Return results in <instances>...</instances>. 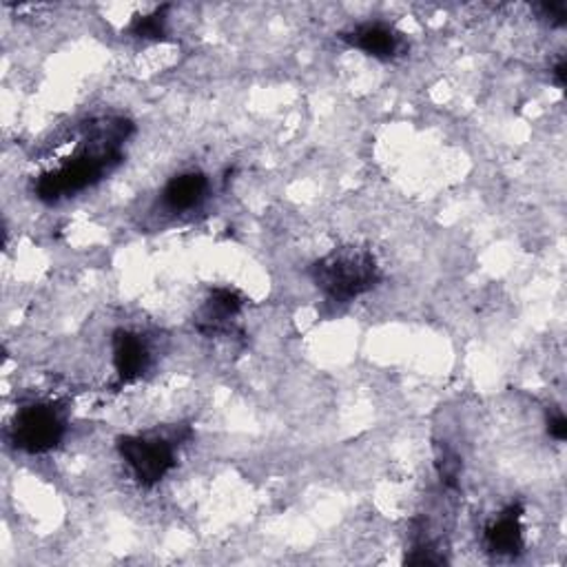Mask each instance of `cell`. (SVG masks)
I'll use <instances>...</instances> for the list:
<instances>
[{
    "instance_id": "cell-1",
    "label": "cell",
    "mask_w": 567,
    "mask_h": 567,
    "mask_svg": "<svg viewBox=\"0 0 567 567\" xmlns=\"http://www.w3.org/2000/svg\"><path fill=\"white\" fill-rule=\"evenodd\" d=\"M89 127L93 132L91 147L65 160L58 169L41 175L34 186L38 200L54 204L76 193H82L84 189L98 184L113 167L121 165V145L129 138L134 129L132 123L125 118H109L91 123Z\"/></svg>"
},
{
    "instance_id": "cell-2",
    "label": "cell",
    "mask_w": 567,
    "mask_h": 567,
    "mask_svg": "<svg viewBox=\"0 0 567 567\" xmlns=\"http://www.w3.org/2000/svg\"><path fill=\"white\" fill-rule=\"evenodd\" d=\"M315 286L332 302H353L373 291L379 280V267L368 249L344 247L328 253L310 269Z\"/></svg>"
},
{
    "instance_id": "cell-3",
    "label": "cell",
    "mask_w": 567,
    "mask_h": 567,
    "mask_svg": "<svg viewBox=\"0 0 567 567\" xmlns=\"http://www.w3.org/2000/svg\"><path fill=\"white\" fill-rule=\"evenodd\" d=\"M118 452L145 488L160 484L175 468V443L171 439L151 434H129L118 439Z\"/></svg>"
},
{
    "instance_id": "cell-4",
    "label": "cell",
    "mask_w": 567,
    "mask_h": 567,
    "mask_svg": "<svg viewBox=\"0 0 567 567\" xmlns=\"http://www.w3.org/2000/svg\"><path fill=\"white\" fill-rule=\"evenodd\" d=\"M65 436V419L52 404H32L19 410L12 426V441L27 455H45Z\"/></svg>"
},
{
    "instance_id": "cell-5",
    "label": "cell",
    "mask_w": 567,
    "mask_h": 567,
    "mask_svg": "<svg viewBox=\"0 0 567 567\" xmlns=\"http://www.w3.org/2000/svg\"><path fill=\"white\" fill-rule=\"evenodd\" d=\"M342 38L351 47H355V49H360V52H364V54H368L377 60H393V58H397L406 52L404 36L386 23L358 25L355 30L342 34Z\"/></svg>"
},
{
    "instance_id": "cell-6",
    "label": "cell",
    "mask_w": 567,
    "mask_h": 567,
    "mask_svg": "<svg viewBox=\"0 0 567 567\" xmlns=\"http://www.w3.org/2000/svg\"><path fill=\"white\" fill-rule=\"evenodd\" d=\"M149 349L145 339L132 330H116L113 334V368L123 384H132L149 368Z\"/></svg>"
},
{
    "instance_id": "cell-7",
    "label": "cell",
    "mask_w": 567,
    "mask_h": 567,
    "mask_svg": "<svg viewBox=\"0 0 567 567\" xmlns=\"http://www.w3.org/2000/svg\"><path fill=\"white\" fill-rule=\"evenodd\" d=\"M242 295L234 288H215L211 291L206 304L197 315V330L204 334H217L229 330V319H234L242 310Z\"/></svg>"
},
{
    "instance_id": "cell-8",
    "label": "cell",
    "mask_w": 567,
    "mask_h": 567,
    "mask_svg": "<svg viewBox=\"0 0 567 567\" xmlns=\"http://www.w3.org/2000/svg\"><path fill=\"white\" fill-rule=\"evenodd\" d=\"M521 506L506 508L486 528V547L497 556H514L523 549V525Z\"/></svg>"
},
{
    "instance_id": "cell-9",
    "label": "cell",
    "mask_w": 567,
    "mask_h": 567,
    "mask_svg": "<svg viewBox=\"0 0 567 567\" xmlns=\"http://www.w3.org/2000/svg\"><path fill=\"white\" fill-rule=\"evenodd\" d=\"M208 193V180L200 171H189L171 178L162 191V202L171 213H186L202 204Z\"/></svg>"
},
{
    "instance_id": "cell-10",
    "label": "cell",
    "mask_w": 567,
    "mask_h": 567,
    "mask_svg": "<svg viewBox=\"0 0 567 567\" xmlns=\"http://www.w3.org/2000/svg\"><path fill=\"white\" fill-rule=\"evenodd\" d=\"M167 5L165 8H158L156 12L151 14H145V16H138L129 32L136 36V38H145V41H160L165 38L167 34Z\"/></svg>"
},
{
    "instance_id": "cell-11",
    "label": "cell",
    "mask_w": 567,
    "mask_h": 567,
    "mask_svg": "<svg viewBox=\"0 0 567 567\" xmlns=\"http://www.w3.org/2000/svg\"><path fill=\"white\" fill-rule=\"evenodd\" d=\"M436 466H439L441 481H443L447 488H455V486H457V479H460V473H462V462H460V457L455 455V452H450V450L443 447V450L439 452Z\"/></svg>"
},
{
    "instance_id": "cell-12",
    "label": "cell",
    "mask_w": 567,
    "mask_h": 567,
    "mask_svg": "<svg viewBox=\"0 0 567 567\" xmlns=\"http://www.w3.org/2000/svg\"><path fill=\"white\" fill-rule=\"evenodd\" d=\"M541 14L545 21H549L552 25H565V19H567V10H565V3H543L541 8Z\"/></svg>"
},
{
    "instance_id": "cell-13",
    "label": "cell",
    "mask_w": 567,
    "mask_h": 567,
    "mask_svg": "<svg viewBox=\"0 0 567 567\" xmlns=\"http://www.w3.org/2000/svg\"><path fill=\"white\" fill-rule=\"evenodd\" d=\"M547 432H549L552 439L565 441V436H567V419H565L560 412L552 415V417L547 419Z\"/></svg>"
},
{
    "instance_id": "cell-14",
    "label": "cell",
    "mask_w": 567,
    "mask_h": 567,
    "mask_svg": "<svg viewBox=\"0 0 567 567\" xmlns=\"http://www.w3.org/2000/svg\"><path fill=\"white\" fill-rule=\"evenodd\" d=\"M552 76H554V82H556L558 87H565V80H567V67H565V60H558V63H556V67H554V71H552Z\"/></svg>"
}]
</instances>
